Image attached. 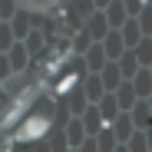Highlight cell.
Listing matches in <instances>:
<instances>
[{"instance_id":"6da1fadb","label":"cell","mask_w":152,"mask_h":152,"mask_svg":"<svg viewBox=\"0 0 152 152\" xmlns=\"http://www.w3.org/2000/svg\"><path fill=\"white\" fill-rule=\"evenodd\" d=\"M10 46V27L4 23V27H0V50H7Z\"/></svg>"},{"instance_id":"7a4b0ae2","label":"cell","mask_w":152,"mask_h":152,"mask_svg":"<svg viewBox=\"0 0 152 152\" xmlns=\"http://www.w3.org/2000/svg\"><path fill=\"white\" fill-rule=\"evenodd\" d=\"M10 73V66H7V56H0V76H7Z\"/></svg>"}]
</instances>
